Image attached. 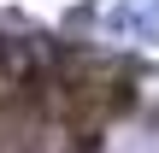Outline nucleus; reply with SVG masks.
Masks as SVG:
<instances>
[{
  "label": "nucleus",
  "mask_w": 159,
  "mask_h": 153,
  "mask_svg": "<svg viewBox=\"0 0 159 153\" xmlns=\"http://www.w3.org/2000/svg\"><path fill=\"white\" fill-rule=\"evenodd\" d=\"M0 153H159V65L0 24Z\"/></svg>",
  "instance_id": "1"
}]
</instances>
